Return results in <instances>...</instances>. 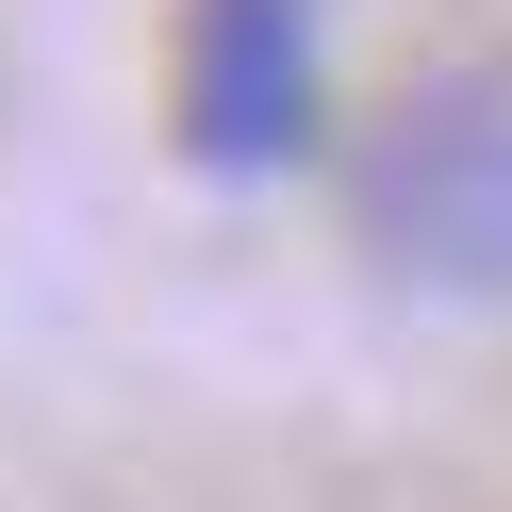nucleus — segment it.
<instances>
[{"instance_id":"1","label":"nucleus","mask_w":512,"mask_h":512,"mask_svg":"<svg viewBox=\"0 0 512 512\" xmlns=\"http://www.w3.org/2000/svg\"><path fill=\"white\" fill-rule=\"evenodd\" d=\"M347 232L413 298L512 314V67H413L347 133Z\"/></svg>"},{"instance_id":"2","label":"nucleus","mask_w":512,"mask_h":512,"mask_svg":"<svg viewBox=\"0 0 512 512\" xmlns=\"http://www.w3.org/2000/svg\"><path fill=\"white\" fill-rule=\"evenodd\" d=\"M166 100H182V149H199L215 182L298 166L314 116H331V0H182Z\"/></svg>"}]
</instances>
